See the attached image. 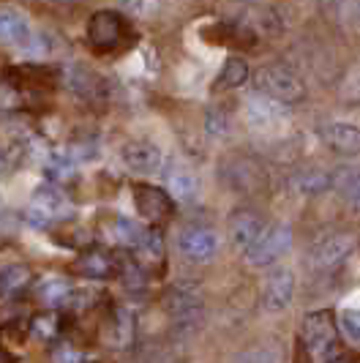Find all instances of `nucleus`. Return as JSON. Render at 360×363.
<instances>
[{
	"label": "nucleus",
	"instance_id": "nucleus-1",
	"mask_svg": "<svg viewBox=\"0 0 360 363\" xmlns=\"http://www.w3.org/2000/svg\"><path fill=\"white\" fill-rule=\"evenodd\" d=\"M339 339L330 311H314L300 325V363H336Z\"/></svg>",
	"mask_w": 360,
	"mask_h": 363
},
{
	"label": "nucleus",
	"instance_id": "nucleus-2",
	"mask_svg": "<svg viewBox=\"0 0 360 363\" xmlns=\"http://www.w3.org/2000/svg\"><path fill=\"white\" fill-rule=\"evenodd\" d=\"M254 82H257V91H262V96H268V99L279 101V104H295V101H300L306 96L303 79L295 72L284 69V66H265V69H259L257 77H254Z\"/></svg>",
	"mask_w": 360,
	"mask_h": 363
},
{
	"label": "nucleus",
	"instance_id": "nucleus-3",
	"mask_svg": "<svg viewBox=\"0 0 360 363\" xmlns=\"http://www.w3.org/2000/svg\"><path fill=\"white\" fill-rule=\"evenodd\" d=\"M128 36V25L118 11H96L88 22V41L93 50L109 52L118 50Z\"/></svg>",
	"mask_w": 360,
	"mask_h": 363
},
{
	"label": "nucleus",
	"instance_id": "nucleus-4",
	"mask_svg": "<svg viewBox=\"0 0 360 363\" xmlns=\"http://www.w3.org/2000/svg\"><path fill=\"white\" fill-rule=\"evenodd\" d=\"M289 249H292V230L287 224H276L265 230L259 240L246 252V262L252 268H265V265H273L276 259H281Z\"/></svg>",
	"mask_w": 360,
	"mask_h": 363
},
{
	"label": "nucleus",
	"instance_id": "nucleus-5",
	"mask_svg": "<svg viewBox=\"0 0 360 363\" xmlns=\"http://www.w3.org/2000/svg\"><path fill=\"white\" fill-rule=\"evenodd\" d=\"M134 208L137 213L147 221V224H164L167 218L172 216V197L159 189V186H150V183H137L134 186Z\"/></svg>",
	"mask_w": 360,
	"mask_h": 363
},
{
	"label": "nucleus",
	"instance_id": "nucleus-6",
	"mask_svg": "<svg viewBox=\"0 0 360 363\" xmlns=\"http://www.w3.org/2000/svg\"><path fill=\"white\" fill-rule=\"evenodd\" d=\"M120 159L134 175H159L164 167V153L147 140H131L120 147Z\"/></svg>",
	"mask_w": 360,
	"mask_h": 363
},
{
	"label": "nucleus",
	"instance_id": "nucleus-7",
	"mask_svg": "<svg viewBox=\"0 0 360 363\" xmlns=\"http://www.w3.org/2000/svg\"><path fill=\"white\" fill-rule=\"evenodd\" d=\"M178 249L180 255L191 262H208L213 259L218 252V238L216 233L205 230V227H189L183 230L178 238Z\"/></svg>",
	"mask_w": 360,
	"mask_h": 363
},
{
	"label": "nucleus",
	"instance_id": "nucleus-8",
	"mask_svg": "<svg viewBox=\"0 0 360 363\" xmlns=\"http://www.w3.org/2000/svg\"><path fill=\"white\" fill-rule=\"evenodd\" d=\"M292 295H295V273L289 268H279V271L270 273L265 292H262V306L270 314H279L292 303Z\"/></svg>",
	"mask_w": 360,
	"mask_h": 363
},
{
	"label": "nucleus",
	"instance_id": "nucleus-9",
	"mask_svg": "<svg viewBox=\"0 0 360 363\" xmlns=\"http://www.w3.org/2000/svg\"><path fill=\"white\" fill-rule=\"evenodd\" d=\"M320 137L330 150L342 153V156H358L360 153V126L355 123H344V121H333L320 128Z\"/></svg>",
	"mask_w": 360,
	"mask_h": 363
},
{
	"label": "nucleus",
	"instance_id": "nucleus-10",
	"mask_svg": "<svg viewBox=\"0 0 360 363\" xmlns=\"http://www.w3.org/2000/svg\"><path fill=\"white\" fill-rule=\"evenodd\" d=\"M287 118L284 104L273 101L268 96H254L252 101L246 104V121L254 131H270V128L281 126Z\"/></svg>",
	"mask_w": 360,
	"mask_h": 363
},
{
	"label": "nucleus",
	"instance_id": "nucleus-11",
	"mask_svg": "<svg viewBox=\"0 0 360 363\" xmlns=\"http://www.w3.org/2000/svg\"><path fill=\"white\" fill-rule=\"evenodd\" d=\"M262 233H265V221L252 211H237L230 218V240H232L235 249L249 252Z\"/></svg>",
	"mask_w": 360,
	"mask_h": 363
},
{
	"label": "nucleus",
	"instance_id": "nucleus-12",
	"mask_svg": "<svg viewBox=\"0 0 360 363\" xmlns=\"http://www.w3.org/2000/svg\"><path fill=\"white\" fill-rule=\"evenodd\" d=\"M33 36L30 19L17 9H0V47H14L19 50L28 38Z\"/></svg>",
	"mask_w": 360,
	"mask_h": 363
},
{
	"label": "nucleus",
	"instance_id": "nucleus-13",
	"mask_svg": "<svg viewBox=\"0 0 360 363\" xmlns=\"http://www.w3.org/2000/svg\"><path fill=\"white\" fill-rule=\"evenodd\" d=\"M352 246H355V238L352 235L333 233V235L322 238V240L314 246V262H317L320 268H333V265H339V262H344V259L349 257Z\"/></svg>",
	"mask_w": 360,
	"mask_h": 363
},
{
	"label": "nucleus",
	"instance_id": "nucleus-14",
	"mask_svg": "<svg viewBox=\"0 0 360 363\" xmlns=\"http://www.w3.org/2000/svg\"><path fill=\"white\" fill-rule=\"evenodd\" d=\"M199 191L197 175L186 167H172L167 172V194L178 202H194Z\"/></svg>",
	"mask_w": 360,
	"mask_h": 363
},
{
	"label": "nucleus",
	"instance_id": "nucleus-15",
	"mask_svg": "<svg viewBox=\"0 0 360 363\" xmlns=\"http://www.w3.org/2000/svg\"><path fill=\"white\" fill-rule=\"evenodd\" d=\"M249 74L252 72H249L246 57L230 55V57L224 60V66H221L218 77L213 79V91H235V88H240V85L249 82Z\"/></svg>",
	"mask_w": 360,
	"mask_h": 363
},
{
	"label": "nucleus",
	"instance_id": "nucleus-16",
	"mask_svg": "<svg viewBox=\"0 0 360 363\" xmlns=\"http://www.w3.org/2000/svg\"><path fill=\"white\" fill-rule=\"evenodd\" d=\"M77 271L82 273V276H90V279H107V276L118 271V262L107 252L93 249V252H85L77 259Z\"/></svg>",
	"mask_w": 360,
	"mask_h": 363
},
{
	"label": "nucleus",
	"instance_id": "nucleus-17",
	"mask_svg": "<svg viewBox=\"0 0 360 363\" xmlns=\"http://www.w3.org/2000/svg\"><path fill=\"white\" fill-rule=\"evenodd\" d=\"M131 336H134V323H131V314L126 309H115L112 317L104 325V342H109L112 347H128L131 345Z\"/></svg>",
	"mask_w": 360,
	"mask_h": 363
},
{
	"label": "nucleus",
	"instance_id": "nucleus-18",
	"mask_svg": "<svg viewBox=\"0 0 360 363\" xmlns=\"http://www.w3.org/2000/svg\"><path fill=\"white\" fill-rule=\"evenodd\" d=\"M33 208L44 211L47 216L57 218L63 216V213H69V200H66V194L57 186L44 183V186H38L36 191H33Z\"/></svg>",
	"mask_w": 360,
	"mask_h": 363
},
{
	"label": "nucleus",
	"instance_id": "nucleus-19",
	"mask_svg": "<svg viewBox=\"0 0 360 363\" xmlns=\"http://www.w3.org/2000/svg\"><path fill=\"white\" fill-rule=\"evenodd\" d=\"M137 255L142 259L145 268H162L164 265V238L159 230H145L140 243H137Z\"/></svg>",
	"mask_w": 360,
	"mask_h": 363
},
{
	"label": "nucleus",
	"instance_id": "nucleus-20",
	"mask_svg": "<svg viewBox=\"0 0 360 363\" xmlns=\"http://www.w3.org/2000/svg\"><path fill=\"white\" fill-rule=\"evenodd\" d=\"M30 284V268L28 265H6L0 268V295H17Z\"/></svg>",
	"mask_w": 360,
	"mask_h": 363
},
{
	"label": "nucleus",
	"instance_id": "nucleus-21",
	"mask_svg": "<svg viewBox=\"0 0 360 363\" xmlns=\"http://www.w3.org/2000/svg\"><path fill=\"white\" fill-rule=\"evenodd\" d=\"M38 301H41L44 306H50V309H57V306L69 303V301H72V287H69V281H63V279H47V281H41V287H38Z\"/></svg>",
	"mask_w": 360,
	"mask_h": 363
},
{
	"label": "nucleus",
	"instance_id": "nucleus-22",
	"mask_svg": "<svg viewBox=\"0 0 360 363\" xmlns=\"http://www.w3.org/2000/svg\"><path fill=\"white\" fill-rule=\"evenodd\" d=\"M17 52L22 55V57H28V60H47L50 55H55V41L50 33H36V30H33V36L28 38Z\"/></svg>",
	"mask_w": 360,
	"mask_h": 363
},
{
	"label": "nucleus",
	"instance_id": "nucleus-23",
	"mask_svg": "<svg viewBox=\"0 0 360 363\" xmlns=\"http://www.w3.org/2000/svg\"><path fill=\"white\" fill-rule=\"evenodd\" d=\"M330 175H325L320 169H306V172H300L298 178H295V186H298V191H303V194H320L325 191L327 186H330Z\"/></svg>",
	"mask_w": 360,
	"mask_h": 363
},
{
	"label": "nucleus",
	"instance_id": "nucleus-24",
	"mask_svg": "<svg viewBox=\"0 0 360 363\" xmlns=\"http://www.w3.org/2000/svg\"><path fill=\"white\" fill-rule=\"evenodd\" d=\"M333 183L342 189V194L349 200V205L360 211V172H352V169H349V172H342L339 181H333Z\"/></svg>",
	"mask_w": 360,
	"mask_h": 363
},
{
	"label": "nucleus",
	"instance_id": "nucleus-25",
	"mask_svg": "<svg viewBox=\"0 0 360 363\" xmlns=\"http://www.w3.org/2000/svg\"><path fill=\"white\" fill-rule=\"evenodd\" d=\"M142 233L145 230H140V224L126 216H120L118 221H115V238H118L123 246H137L140 238H142Z\"/></svg>",
	"mask_w": 360,
	"mask_h": 363
},
{
	"label": "nucleus",
	"instance_id": "nucleus-26",
	"mask_svg": "<svg viewBox=\"0 0 360 363\" xmlns=\"http://www.w3.org/2000/svg\"><path fill=\"white\" fill-rule=\"evenodd\" d=\"M44 169H47V175L52 181H66V178L74 175V159L72 156H50Z\"/></svg>",
	"mask_w": 360,
	"mask_h": 363
},
{
	"label": "nucleus",
	"instance_id": "nucleus-27",
	"mask_svg": "<svg viewBox=\"0 0 360 363\" xmlns=\"http://www.w3.org/2000/svg\"><path fill=\"white\" fill-rule=\"evenodd\" d=\"M235 363H281V355L273 347H254V350L240 352Z\"/></svg>",
	"mask_w": 360,
	"mask_h": 363
},
{
	"label": "nucleus",
	"instance_id": "nucleus-28",
	"mask_svg": "<svg viewBox=\"0 0 360 363\" xmlns=\"http://www.w3.org/2000/svg\"><path fill=\"white\" fill-rule=\"evenodd\" d=\"M30 333L38 342H50L57 333V320H55L52 314H38L36 320H33V325H30Z\"/></svg>",
	"mask_w": 360,
	"mask_h": 363
},
{
	"label": "nucleus",
	"instance_id": "nucleus-29",
	"mask_svg": "<svg viewBox=\"0 0 360 363\" xmlns=\"http://www.w3.org/2000/svg\"><path fill=\"white\" fill-rule=\"evenodd\" d=\"M339 323H342V330L347 339L360 342V309H344Z\"/></svg>",
	"mask_w": 360,
	"mask_h": 363
},
{
	"label": "nucleus",
	"instance_id": "nucleus-30",
	"mask_svg": "<svg viewBox=\"0 0 360 363\" xmlns=\"http://www.w3.org/2000/svg\"><path fill=\"white\" fill-rule=\"evenodd\" d=\"M205 131H208V137H224L227 134V118H224V112L210 109L208 118H205Z\"/></svg>",
	"mask_w": 360,
	"mask_h": 363
},
{
	"label": "nucleus",
	"instance_id": "nucleus-31",
	"mask_svg": "<svg viewBox=\"0 0 360 363\" xmlns=\"http://www.w3.org/2000/svg\"><path fill=\"white\" fill-rule=\"evenodd\" d=\"M342 93L349 101H358L360 104V69L349 72V77L344 79V85H342Z\"/></svg>",
	"mask_w": 360,
	"mask_h": 363
},
{
	"label": "nucleus",
	"instance_id": "nucleus-32",
	"mask_svg": "<svg viewBox=\"0 0 360 363\" xmlns=\"http://www.w3.org/2000/svg\"><path fill=\"white\" fill-rule=\"evenodd\" d=\"M25 218H28V224H30L33 230H47V227L55 221L52 216H47L44 211H38V208H33V205L25 211Z\"/></svg>",
	"mask_w": 360,
	"mask_h": 363
},
{
	"label": "nucleus",
	"instance_id": "nucleus-33",
	"mask_svg": "<svg viewBox=\"0 0 360 363\" xmlns=\"http://www.w3.org/2000/svg\"><path fill=\"white\" fill-rule=\"evenodd\" d=\"M131 11H137V14H153L156 11V0H131Z\"/></svg>",
	"mask_w": 360,
	"mask_h": 363
},
{
	"label": "nucleus",
	"instance_id": "nucleus-34",
	"mask_svg": "<svg viewBox=\"0 0 360 363\" xmlns=\"http://www.w3.org/2000/svg\"><path fill=\"white\" fill-rule=\"evenodd\" d=\"M60 363H88V358L79 355V352H74V350H66V352L60 355Z\"/></svg>",
	"mask_w": 360,
	"mask_h": 363
},
{
	"label": "nucleus",
	"instance_id": "nucleus-35",
	"mask_svg": "<svg viewBox=\"0 0 360 363\" xmlns=\"http://www.w3.org/2000/svg\"><path fill=\"white\" fill-rule=\"evenodd\" d=\"M9 164H11V159H9V150H3V147H0V175L9 169Z\"/></svg>",
	"mask_w": 360,
	"mask_h": 363
}]
</instances>
